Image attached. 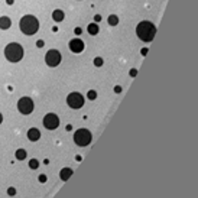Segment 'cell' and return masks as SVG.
<instances>
[{
  "label": "cell",
  "instance_id": "obj_1",
  "mask_svg": "<svg viewBox=\"0 0 198 198\" xmlns=\"http://www.w3.org/2000/svg\"><path fill=\"white\" fill-rule=\"evenodd\" d=\"M136 35L139 36V39L143 41V42H151L153 41L155 35H156V28L152 22H148V20H142L136 26Z\"/></svg>",
  "mask_w": 198,
  "mask_h": 198
},
{
  "label": "cell",
  "instance_id": "obj_2",
  "mask_svg": "<svg viewBox=\"0 0 198 198\" xmlns=\"http://www.w3.org/2000/svg\"><path fill=\"white\" fill-rule=\"evenodd\" d=\"M19 28L25 35H35L39 31V20L32 15H25L19 22Z\"/></svg>",
  "mask_w": 198,
  "mask_h": 198
},
{
  "label": "cell",
  "instance_id": "obj_3",
  "mask_svg": "<svg viewBox=\"0 0 198 198\" xmlns=\"http://www.w3.org/2000/svg\"><path fill=\"white\" fill-rule=\"evenodd\" d=\"M5 57L9 62H19L23 58V46L18 42H12L5 48Z\"/></svg>",
  "mask_w": 198,
  "mask_h": 198
},
{
  "label": "cell",
  "instance_id": "obj_4",
  "mask_svg": "<svg viewBox=\"0 0 198 198\" xmlns=\"http://www.w3.org/2000/svg\"><path fill=\"white\" fill-rule=\"evenodd\" d=\"M93 140V135L87 129H78L74 133V142L78 146H88Z\"/></svg>",
  "mask_w": 198,
  "mask_h": 198
},
{
  "label": "cell",
  "instance_id": "obj_5",
  "mask_svg": "<svg viewBox=\"0 0 198 198\" xmlns=\"http://www.w3.org/2000/svg\"><path fill=\"white\" fill-rule=\"evenodd\" d=\"M67 104L74 109V110H78L81 107L84 106V97H83V94H80V93L74 91V93H70L68 94V97H67Z\"/></svg>",
  "mask_w": 198,
  "mask_h": 198
},
{
  "label": "cell",
  "instance_id": "obj_6",
  "mask_svg": "<svg viewBox=\"0 0 198 198\" xmlns=\"http://www.w3.org/2000/svg\"><path fill=\"white\" fill-rule=\"evenodd\" d=\"M35 109V103L31 97H22L18 101V110L20 112V114H31Z\"/></svg>",
  "mask_w": 198,
  "mask_h": 198
},
{
  "label": "cell",
  "instance_id": "obj_7",
  "mask_svg": "<svg viewBox=\"0 0 198 198\" xmlns=\"http://www.w3.org/2000/svg\"><path fill=\"white\" fill-rule=\"evenodd\" d=\"M61 60H62L61 52L60 51H57V49H49L45 55V64L48 67H51V68H55V67L60 65Z\"/></svg>",
  "mask_w": 198,
  "mask_h": 198
},
{
  "label": "cell",
  "instance_id": "obj_8",
  "mask_svg": "<svg viewBox=\"0 0 198 198\" xmlns=\"http://www.w3.org/2000/svg\"><path fill=\"white\" fill-rule=\"evenodd\" d=\"M44 126L48 130H55L60 126V117L55 113H48L44 117Z\"/></svg>",
  "mask_w": 198,
  "mask_h": 198
},
{
  "label": "cell",
  "instance_id": "obj_9",
  "mask_svg": "<svg viewBox=\"0 0 198 198\" xmlns=\"http://www.w3.org/2000/svg\"><path fill=\"white\" fill-rule=\"evenodd\" d=\"M68 46H70V49H71V52L74 54H80L84 51V42L80 39V38H74V39L70 41V44H68Z\"/></svg>",
  "mask_w": 198,
  "mask_h": 198
},
{
  "label": "cell",
  "instance_id": "obj_10",
  "mask_svg": "<svg viewBox=\"0 0 198 198\" xmlns=\"http://www.w3.org/2000/svg\"><path fill=\"white\" fill-rule=\"evenodd\" d=\"M39 138H41L39 129L32 127V129H29V130H28V139H29L31 142H36V140H39Z\"/></svg>",
  "mask_w": 198,
  "mask_h": 198
},
{
  "label": "cell",
  "instance_id": "obj_11",
  "mask_svg": "<svg viewBox=\"0 0 198 198\" xmlns=\"http://www.w3.org/2000/svg\"><path fill=\"white\" fill-rule=\"evenodd\" d=\"M71 175H73V169H71V168H62L60 172V178H61V181H64V182L71 178Z\"/></svg>",
  "mask_w": 198,
  "mask_h": 198
},
{
  "label": "cell",
  "instance_id": "obj_12",
  "mask_svg": "<svg viewBox=\"0 0 198 198\" xmlns=\"http://www.w3.org/2000/svg\"><path fill=\"white\" fill-rule=\"evenodd\" d=\"M10 26H12V20L9 19L7 16H2V18H0V29L6 31V29H9Z\"/></svg>",
  "mask_w": 198,
  "mask_h": 198
},
{
  "label": "cell",
  "instance_id": "obj_13",
  "mask_svg": "<svg viewBox=\"0 0 198 198\" xmlns=\"http://www.w3.org/2000/svg\"><path fill=\"white\" fill-rule=\"evenodd\" d=\"M64 18H65V13H64L61 9H57V10L52 12V19L55 20V22H62Z\"/></svg>",
  "mask_w": 198,
  "mask_h": 198
},
{
  "label": "cell",
  "instance_id": "obj_14",
  "mask_svg": "<svg viewBox=\"0 0 198 198\" xmlns=\"http://www.w3.org/2000/svg\"><path fill=\"white\" fill-rule=\"evenodd\" d=\"M87 31H88V33H90V35H97V33H99V31H100V28H99V25L94 22V23H90V25H88Z\"/></svg>",
  "mask_w": 198,
  "mask_h": 198
},
{
  "label": "cell",
  "instance_id": "obj_15",
  "mask_svg": "<svg viewBox=\"0 0 198 198\" xmlns=\"http://www.w3.org/2000/svg\"><path fill=\"white\" fill-rule=\"evenodd\" d=\"M26 151H25V149H18V151H16V152H15V156H16V159H18V161H23V159L26 158Z\"/></svg>",
  "mask_w": 198,
  "mask_h": 198
},
{
  "label": "cell",
  "instance_id": "obj_16",
  "mask_svg": "<svg viewBox=\"0 0 198 198\" xmlns=\"http://www.w3.org/2000/svg\"><path fill=\"white\" fill-rule=\"evenodd\" d=\"M107 22H109L110 26H116V25H119V16H116V15H110L109 19H107Z\"/></svg>",
  "mask_w": 198,
  "mask_h": 198
},
{
  "label": "cell",
  "instance_id": "obj_17",
  "mask_svg": "<svg viewBox=\"0 0 198 198\" xmlns=\"http://www.w3.org/2000/svg\"><path fill=\"white\" fill-rule=\"evenodd\" d=\"M29 168L31 169H38L39 168V161L38 159H31L29 161Z\"/></svg>",
  "mask_w": 198,
  "mask_h": 198
},
{
  "label": "cell",
  "instance_id": "obj_18",
  "mask_svg": "<svg viewBox=\"0 0 198 198\" xmlns=\"http://www.w3.org/2000/svg\"><path fill=\"white\" fill-rule=\"evenodd\" d=\"M103 64H104V61H103L101 57H96V58H94V65L96 67H101Z\"/></svg>",
  "mask_w": 198,
  "mask_h": 198
},
{
  "label": "cell",
  "instance_id": "obj_19",
  "mask_svg": "<svg viewBox=\"0 0 198 198\" xmlns=\"http://www.w3.org/2000/svg\"><path fill=\"white\" fill-rule=\"evenodd\" d=\"M87 97L90 100H96L97 99V91H94V90H90V91L87 93Z\"/></svg>",
  "mask_w": 198,
  "mask_h": 198
},
{
  "label": "cell",
  "instance_id": "obj_20",
  "mask_svg": "<svg viewBox=\"0 0 198 198\" xmlns=\"http://www.w3.org/2000/svg\"><path fill=\"white\" fill-rule=\"evenodd\" d=\"M7 195H9V197H15V195H16V188H15V187H9V188H7Z\"/></svg>",
  "mask_w": 198,
  "mask_h": 198
},
{
  "label": "cell",
  "instance_id": "obj_21",
  "mask_svg": "<svg viewBox=\"0 0 198 198\" xmlns=\"http://www.w3.org/2000/svg\"><path fill=\"white\" fill-rule=\"evenodd\" d=\"M38 179H39V182H42V184H44V182H46V179H48V178H46L45 174H41L39 177H38Z\"/></svg>",
  "mask_w": 198,
  "mask_h": 198
},
{
  "label": "cell",
  "instance_id": "obj_22",
  "mask_svg": "<svg viewBox=\"0 0 198 198\" xmlns=\"http://www.w3.org/2000/svg\"><path fill=\"white\" fill-rule=\"evenodd\" d=\"M136 75H138V70H136V68H132V70H130V77H136Z\"/></svg>",
  "mask_w": 198,
  "mask_h": 198
},
{
  "label": "cell",
  "instance_id": "obj_23",
  "mask_svg": "<svg viewBox=\"0 0 198 198\" xmlns=\"http://www.w3.org/2000/svg\"><path fill=\"white\" fill-rule=\"evenodd\" d=\"M44 45H45V42H44L42 39H39L38 42H36V46H38V48H44Z\"/></svg>",
  "mask_w": 198,
  "mask_h": 198
},
{
  "label": "cell",
  "instance_id": "obj_24",
  "mask_svg": "<svg viewBox=\"0 0 198 198\" xmlns=\"http://www.w3.org/2000/svg\"><path fill=\"white\" fill-rule=\"evenodd\" d=\"M81 32H83L81 28H75V29H74V33H75V35H81Z\"/></svg>",
  "mask_w": 198,
  "mask_h": 198
},
{
  "label": "cell",
  "instance_id": "obj_25",
  "mask_svg": "<svg viewBox=\"0 0 198 198\" xmlns=\"http://www.w3.org/2000/svg\"><path fill=\"white\" fill-rule=\"evenodd\" d=\"M114 93H117V94H119V93H122V87H120V86H116V87H114Z\"/></svg>",
  "mask_w": 198,
  "mask_h": 198
},
{
  "label": "cell",
  "instance_id": "obj_26",
  "mask_svg": "<svg viewBox=\"0 0 198 198\" xmlns=\"http://www.w3.org/2000/svg\"><path fill=\"white\" fill-rule=\"evenodd\" d=\"M94 20H96V23L100 22V20H101V16H100V15H96V16H94Z\"/></svg>",
  "mask_w": 198,
  "mask_h": 198
},
{
  "label": "cell",
  "instance_id": "obj_27",
  "mask_svg": "<svg viewBox=\"0 0 198 198\" xmlns=\"http://www.w3.org/2000/svg\"><path fill=\"white\" fill-rule=\"evenodd\" d=\"M140 54H142V55H146V54H148V48H143V49L140 51Z\"/></svg>",
  "mask_w": 198,
  "mask_h": 198
},
{
  "label": "cell",
  "instance_id": "obj_28",
  "mask_svg": "<svg viewBox=\"0 0 198 198\" xmlns=\"http://www.w3.org/2000/svg\"><path fill=\"white\" fill-rule=\"evenodd\" d=\"M6 3H7V5H13L15 0H6Z\"/></svg>",
  "mask_w": 198,
  "mask_h": 198
},
{
  "label": "cell",
  "instance_id": "obj_29",
  "mask_svg": "<svg viewBox=\"0 0 198 198\" xmlns=\"http://www.w3.org/2000/svg\"><path fill=\"white\" fill-rule=\"evenodd\" d=\"M75 161H77V162H80V161H81V156H78V155H77V156H75Z\"/></svg>",
  "mask_w": 198,
  "mask_h": 198
},
{
  "label": "cell",
  "instance_id": "obj_30",
  "mask_svg": "<svg viewBox=\"0 0 198 198\" xmlns=\"http://www.w3.org/2000/svg\"><path fill=\"white\" fill-rule=\"evenodd\" d=\"M2 122H3V116H2V113H0V125H2Z\"/></svg>",
  "mask_w": 198,
  "mask_h": 198
}]
</instances>
